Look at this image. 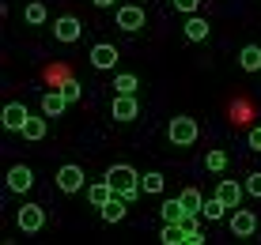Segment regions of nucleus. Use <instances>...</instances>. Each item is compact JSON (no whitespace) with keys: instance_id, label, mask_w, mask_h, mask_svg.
Listing matches in <instances>:
<instances>
[{"instance_id":"nucleus-1","label":"nucleus","mask_w":261,"mask_h":245,"mask_svg":"<svg viewBox=\"0 0 261 245\" xmlns=\"http://www.w3.org/2000/svg\"><path fill=\"white\" fill-rule=\"evenodd\" d=\"M106 181H110L114 193H121L129 204L144 193V189H140V174H137L133 166H125V162H121V166H110V170H106Z\"/></svg>"},{"instance_id":"nucleus-2","label":"nucleus","mask_w":261,"mask_h":245,"mask_svg":"<svg viewBox=\"0 0 261 245\" xmlns=\"http://www.w3.org/2000/svg\"><path fill=\"white\" fill-rule=\"evenodd\" d=\"M167 136H170L174 147H190V143L197 140V121H193V117H174L170 129H167Z\"/></svg>"},{"instance_id":"nucleus-3","label":"nucleus","mask_w":261,"mask_h":245,"mask_svg":"<svg viewBox=\"0 0 261 245\" xmlns=\"http://www.w3.org/2000/svg\"><path fill=\"white\" fill-rule=\"evenodd\" d=\"M80 34H84V23H80L76 15H61V19L53 23V38L57 42H76Z\"/></svg>"},{"instance_id":"nucleus-4","label":"nucleus","mask_w":261,"mask_h":245,"mask_svg":"<svg viewBox=\"0 0 261 245\" xmlns=\"http://www.w3.org/2000/svg\"><path fill=\"white\" fill-rule=\"evenodd\" d=\"M57 189H61V193H80V189H84V170L72 166V162L61 166L57 170Z\"/></svg>"},{"instance_id":"nucleus-5","label":"nucleus","mask_w":261,"mask_h":245,"mask_svg":"<svg viewBox=\"0 0 261 245\" xmlns=\"http://www.w3.org/2000/svg\"><path fill=\"white\" fill-rule=\"evenodd\" d=\"M19 230H27V234H34V230H42V223H46V211H42L38 204H23L19 207Z\"/></svg>"},{"instance_id":"nucleus-6","label":"nucleus","mask_w":261,"mask_h":245,"mask_svg":"<svg viewBox=\"0 0 261 245\" xmlns=\"http://www.w3.org/2000/svg\"><path fill=\"white\" fill-rule=\"evenodd\" d=\"M254 230H257L254 211H246V207H235V215H231V234H235V238H250Z\"/></svg>"},{"instance_id":"nucleus-7","label":"nucleus","mask_w":261,"mask_h":245,"mask_svg":"<svg viewBox=\"0 0 261 245\" xmlns=\"http://www.w3.org/2000/svg\"><path fill=\"white\" fill-rule=\"evenodd\" d=\"M27 117H31V113H27V106H23V102H8L0 121H4V129H8V132H23Z\"/></svg>"},{"instance_id":"nucleus-8","label":"nucleus","mask_w":261,"mask_h":245,"mask_svg":"<svg viewBox=\"0 0 261 245\" xmlns=\"http://www.w3.org/2000/svg\"><path fill=\"white\" fill-rule=\"evenodd\" d=\"M118 26L121 30H140L144 26V8H137V4H125V8H118Z\"/></svg>"},{"instance_id":"nucleus-9","label":"nucleus","mask_w":261,"mask_h":245,"mask_svg":"<svg viewBox=\"0 0 261 245\" xmlns=\"http://www.w3.org/2000/svg\"><path fill=\"white\" fill-rule=\"evenodd\" d=\"M125 204H129V200H125L121 193H114L110 200H106L102 207H98V215H102L106 223H121V219H125V211H129V207H125Z\"/></svg>"},{"instance_id":"nucleus-10","label":"nucleus","mask_w":261,"mask_h":245,"mask_svg":"<svg viewBox=\"0 0 261 245\" xmlns=\"http://www.w3.org/2000/svg\"><path fill=\"white\" fill-rule=\"evenodd\" d=\"M242 193H246V185H239V181H220V185H216V196H220L227 207H239Z\"/></svg>"},{"instance_id":"nucleus-11","label":"nucleus","mask_w":261,"mask_h":245,"mask_svg":"<svg viewBox=\"0 0 261 245\" xmlns=\"http://www.w3.org/2000/svg\"><path fill=\"white\" fill-rule=\"evenodd\" d=\"M91 65L98 68V72H106V68H114V65H118V49H114V45H95V49H91Z\"/></svg>"},{"instance_id":"nucleus-12","label":"nucleus","mask_w":261,"mask_h":245,"mask_svg":"<svg viewBox=\"0 0 261 245\" xmlns=\"http://www.w3.org/2000/svg\"><path fill=\"white\" fill-rule=\"evenodd\" d=\"M31 185H34V174L27 166H12L8 170V189H12V193H27Z\"/></svg>"},{"instance_id":"nucleus-13","label":"nucleus","mask_w":261,"mask_h":245,"mask_svg":"<svg viewBox=\"0 0 261 245\" xmlns=\"http://www.w3.org/2000/svg\"><path fill=\"white\" fill-rule=\"evenodd\" d=\"M137 117V98L133 95H118L114 98V121H133Z\"/></svg>"},{"instance_id":"nucleus-14","label":"nucleus","mask_w":261,"mask_h":245,"mask_svg":"<svg viewBox=\"0 0 261 245\" xmlns=\"http://www.w3.org/2000/svg\"><path fill=\"white\" fill-rule=\"evenodd\" d=\"M68 106V98L61 95V90H49V95H42V110H46V117H61Z\"/></svg>"},{"instance_id":"nucleus-15","label":"nucleus","mask_w":261,"mask_h":245,"mask_svg":"<svg viewBox=\"0 0 261 245\" xmlns=\"http://www.w3.org/2000/svg\"><path fill=\"white\" fill-rule=\"evenodd\" d=\"M186 38L190 42H204L208 38V23H204L201 15H190V19H186Z\"/></svg>"},{"instance_id":"nucleus-16","label":"nucleus","mask_w":261,"mask_h":245,"mask_svg":"<svg viewBox=\"0 0 261 245\" xmlns=\"http://www.w3.org/2000/svg\"><path fill=\"white\" fill-rule=\"evenodd\" d=\"M159 241H163V245H182V241H186V226H182V223H163Z\"/></svg>"},{"instance_id":"nucleus-17","label":"nucleus","mask_w":261,"mask_h":245,"mask_svg":"<svg viewBox=\"0 0 261 245\" xmlns=\"http://www.w3.org/2000/svg\"><path fill=\"white\" fill-rule=\"evenodd\" d=\"M110 196H114V185H110V181H98V185L87 189V200H91L95 207H102L106 200H110Z\"/></svg>"},{"instance_id":"nucleus-18","label":"nucleus","mask_w":261,"mask_h":245,"mask_svg":"<svg viewBox=\"0 0 261 245\" xmlns=\"http://www.w3.org/2000/svg\"><path fill=\"white\" fill-rule=\"evenodd\" d=\"M201 215H204V219H208V223H220L223 215H227V204H223L220 196H212V200H204V207H201Z\"/></svg>"},{"instance_id":"nucleus-19","label":"nucleus","mask_w":261,"mask_h":245,"mask_svg":"<svg viewBox=\"0 0 261 245\" xmlns=\"http://www.w3.org/2000/svg\"><path fill=\"white\" fill-rule=\"evenodd\" d=\"M239 65L246 72H257L261 68V45H246V49L239 53Z\"/></svg>"},{"instance_id":"nucleus-20","label":"nucleus","mask_w":261,"mask_h":245,"mask_svg":"<svg viewBox=\"0 0 261 245\" xmlns=\"http://www.w3.org/2000/svg\"><path fill=\"white\" fill-rule=\"evenodd\" d=\"M159 215H163V223H182L186 207H182V200H163V207H159Z\"/></svg>"},{"instance_id":"nucleus-21","label":"nucleus","mask_w":261,"mask_h":245,"mask_svg":"<svg viewBox=\"0 0 261 245\" xmlns=\"http://www.w3.org/2000/svg\"><path fill=\"white\" fill-rule=\"evenodd\" d=\"M178 200H182L186 211H197V215H201V207H204V196L197 193V189H182V196H178Z\"/></svg>"},{"instance_id":"nucleus-22","label":"nucleus","mask_w":261,"mask_h":245,"mask_svg":"<svg viewBox=\"0 0 261 245\" xmlns=\"http://www.w3.org/2000/svg\"><path fill=\"white\" fill-rule=\"evenodd\" d=\"M23 136H27V140H42V136H46V121H42V117H27Z\"/></svg>"},{"instance_id":"nucleus-23","label":"nucleus","mask_w":261,"mask_h":245,"mask_svg":"<svg viewBox=\"0 0 261 245\" xmlns=\"http://www.w3.org/2000/svg\"><path fill=\"white\" fill-rule=\"evenodd\" d=\"M114 90H118V95H137V76H133V72H121V76L114 79Z\"/></svg>"},{"instance_id":"nucleus-24","label":"nucleus","mask_w":261,"mask_h":245,"mask_svg":"<svg viewBox=\"0 0 261 245\" xmlns=\"http://www.w3.org/2000/svg\"><path fill=\"white\" fill-rule=\"evenodd\" d=\"M163 185H167L163 174H144V177H140V189H144V193H163Z\"/></svg>"},{"instance_id":"nucleus-25","label":"nucleus","mask_w":261,"mask_h":245,"mask_svg":"<svg viewBox=\"0 0 261 245\" xmlns=\"http://www.w3.org/2000/svg\"><path fill=\"white\" fill-rule=\"evenodd\" d=\"M23 19H27V23H34V26H38V23H46V4H38V0H34V4H27Z\"/></svg>"},{"instance_id":"nucleus-26","label":"nucleus","mask_w":261,"mask_h":245,"mask_svg":"<svg viewBox=\"0 0 261 245\" xmlns=\"http://www.w3.org/2000/svg\"><path fill=\"white\" fill-rule=\"evenodd\" d=\"M204 166H208L212 174H220V170L227 166V151H208V155H204Z\"/></svg>"},{"instance_id":"nucleus-27","label":"nucleus","mask_w":261,"mask_h":245,"mask_svg":"<svg viewBox=\"0 0 261 245\" xmlns=\"http://www.w3.org/2000/svg\"><path fill=\"white\" fill-rule=\"evenodd\" d=\"M61 95H65L68 102H80V95H84V87H80L76 79H65V83H61Z\"/></svg>"},{"instance_id":"nucleus-28","label":"nucleus","mask_w":261,"mask_h":245,"mask_svg":"<svg viewBox=\"0 0 261 245\" xmlns=\"http://www.w3.org/2000/svg\"><path fill=\"white\" fill-rule=\"evenodd\" d=\"M174 8H178V12H186V15H193L197 8H201V0H174Z\"/></svg>"},{"instance_id":"nucleus-29","label":"nucleus","mask_w":261,"mask_h":245,"mask_svg":"<svg viewBox=\"0 0 261 245\" xmlns=\"http://www.w3.org/2000/svg\"><path fill=\"white\" fill-rule=\"evenodd\" d=\"M246 193L250 196H261V174H250L246 177Z\"/></svg>"},{"instance_id":"nucleus-30","label":"nucleus","mask_w":261,"mask_h":245,"mask_svg":"<svg viewBox=\"0 0 261 245\" xmlns=\"http://www.w3.org/2000/svg\"><path fill=\"white\" fill-rule=\"evenodd\" d=\"M246 143H250V147H254V151H261V125H257V129H250Z\"/></svg>"},{"instance_id":"nucleus-31","label":"nucleus","mask_w":261,"mask_h":245,"mask_svg":"<svg viewBox=\"0 0 261 245\" xmlns=\"http://www.w3.org/2000/svg\"><path fill=\"white\" fill-rule=\"evenodd\" d=\"M186 245H204V230H197V234H190V238H186Z\"/></svg>"},{"instance_id":"nucleus-32","label":"nucleus","mask_w":261,"mask_h":245,"mask_svg":"<svg viewBox=\"0 0 261 245\" xmlns=\"http://www.w3.org/2000/svg\"><path fill=\"white\" fill-rule=\"evenodd\" d=\"M95 4H98V8H114V0H95Z\"/></svg>"}]
</instances>
